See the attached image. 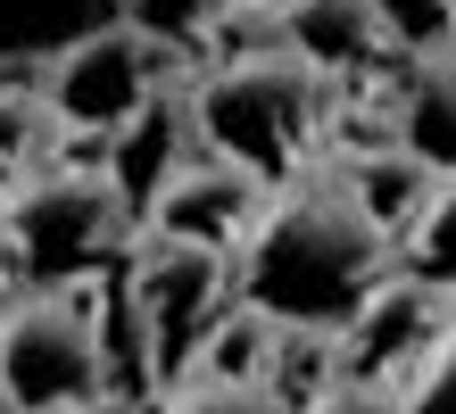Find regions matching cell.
<instances>
[{"instance_id": "52a82bcc", "label": "cell", "mask_w": 456, "mask_h": 414, "mask_svg": "<svg viewBox=\"0 0 456 414\" xmlns=\"http://www.w3.org/2000/svg\"><path fill=\"white\" fill-rule=\"evenodd\" d=\"M191 158H200V117H191V92H183V83H167V92H158L150 108H133V117L109 133V166H100V175L117 183L125 215L142 224V215H150V199H158V191H167Z\"/></svg>"}, {"instance_id": "ba28073f", "label": "cell", "mask_w": 456, "mask_h": 414, "mask_svg": "<svg viewBox=\"0 0 456 414\" xmlns=\"http://www.w3.org/2000/svg\"><path fill=\"white\" fill-rule=\"evenodd\" d=\"M257 207H265V183H249V175L224 166V158H191V166H183V175L150 199L142 224H150L158 240H191V248L232 257L240 232L257 224Z\"/></svg>"}, {"instance_id": "9c48e42d", "label": "cell", "mask_w": 456, "mask_h": 414, "mask_svg": "<svg viewBox=\"0 0 456 414\" xmlns=\"http://www.w3.org/2000/svg\"><path fill=\"white\" fill-rule=\"evenodd\" d=\"M274 25H282V50H299L315 75H357L365 59H382L398 42L373 0H274Z\"/></svg>"}, {"instance_id": "8fae6325", "label": "cell", "mask_w": 456, "mask_h": 414, "mask_svg": "<svg viewBox=\"0 0 456 414\" xmlns=\"http://www.w3.org/2000/svg\"><path fill=\"white\" fill-rule=\"evenodd\" d=\"M117 0H0V75H42L67 42L117 25Z\"/></svg>"}, {"instance_id": "9a60e30c", "label": "cell", "mask_w": 456, "mask_h": 414, "mask_svg": "<svg viewBox=\"0 0 456 414\" xmlns=\"http://www.w3.org/2000/svg\"><path fill=\"white\" fill-rule=\"evenodd\" d=\"M117 9H125V25H142V34L167 42V50L200 42L208 25H216V0H117Z\"/></svg>"}, {"instance_id": "6da1fadb", "label": "cell", "mask_w": 456, "mask_h": 414, "mask_svg": "<svg viewBox=\"0 0 456 414\" xmlns=\"http://www.w3.org/2000/svg\"><path fill=\"white\" fill-rule=\"evenodd\" d=\"M398 232L348 183V166H299L265 191L232 248V298L282 331H348L390 282Z\"/></svg>"}, {"instance_id": "277c9868", "label": "cell", "mask_w": 456, "mask_h": 414, "mask_svg": "<svg viewBox=\"0 0 456 414\" xmlns=\"http://www.w3.org/2000/svg\"><path fill=\"white\" fill-rule=\"evenodd\" d=\"M0 390L17 414H75L109 398V348L84 298L25 290L17 307H0Z\"/></svg>"}, {"instance_id": "4fadbf2b", "label": "cell", "mask_w": 456, "mask_h": 414, "mask_svg": "<svg viewBox=\"0 0 456 414\" xmlns=\"http://www.w3.org/2000/svg\"><path fill=\"white\" fill-rule=\"evenodd\" d=\"M398 398H407V414H456V315L415 348V365L398 373Z\"/></svg>"}, {"instance_id": "e0dca14e", "label": "cell", "mask_w": 456, "mask_h": 414, "mask_svg": "<svg viewBox=\"0 0 456 414\" xmlns=\"http://www.w3.org/2000/svg\"><path fill=\"white\" fill-rule=\"evenodd\" d=\"M75 414H142L133 398H92V406H75Z\"/></svg>"}, {"instance_id": "ac0fdd59", "label": "cell", "mask_w": 456, "mask_h": 414, "mask_svg": "<svg viewBox=\"0 0 456 414\" xmlns=\"http://www.w3.org/2000/svg\"><path fill=\"white\" fill-rule=\"evenodd\" d=\"M440 17H448V34H456V0H440Z\"/></svg>"}, {"instance_id": "3957f363", "label": "cell", "mask_w": 456, "mask_h": 414, "mask_svg": "<svg viewBox=\"0 0 456 414\" xmlns=\"http://www.w3.org/2000/svg\"><path fill=\"white\" fill-rule=\"evenodd\" d=\"M125 232L133 215L100 166H50V175L17 183L9 207H0V248L34 290H67L75 273L109 265Z\"/></svg>"}, {"instance_id": "7c38bea8", "label": "cell", "mask_w": 456, "mask_h": 414, "mask_svg": "<svg viewBox=\"0 0 456 414\" xmlns=\"http://www.w3.org/2000/svg\"><path fill=\"white\" fill-rule=\"evenodd\" d=\"M407 282H423L432 298L456 307V175H440L423 191V207L407 224Z\"/></svg>"}, {"instance_id": "2e32d148", "label": "cell", "mask_w": 456, "mask_h": 414, "mask_svg": "<svg viewBox=\"0 0 456 414\" xmlns=\"http://www.w3.org/2000/svg\"><path fill=\"white\" fill-rule=\"evenodd\" d=\"M299 414H407V398H398V381H382V373H348L324 398H307Z\"/></svg>"}, {"instance_id": "30bf717a", "label": "cell", "mask_w": 456, "mask_h": 414, "mask_svg": "<svg viewBox=\"0 0 456 414\" xmlns=\"http://www.w3.org/2000/svg\"><path fill=\"white\" fill-rule=\"evenodd\" d=\"M398 150L423 175H456V34L423 42L407 59V92H398Z\"/></svg>"}, {"instance_id": "5bb4252c", "label": "cell", "mask_w": 456, "mask_h": 414, "mask_svg": "<svg viewBox=\"0 0 456 414\" xmlns=\"http://www.w3.org/2000/svg\"><path fill=\"white\" fill-rule=\"evenodd\" d=\"M167 414H290L265 381H232V373H191L167 390Z\"/></svg>"}, {"instance_id": "8992f818", "label": "cell", "mask_w": 456, "mask_h": 414, "mask_svg": "<svg viewBox=\"0 0 456 414\" xmlns=\"http://www.w3.org/2000/svg\"><path fill=\"white\" fill-rule=\"evenodd\" d=\"M224 315H232V257H216V248L158 240L133 265V323L150 331V373L167 390L200 373V348Z\"/></svg>"}, {"instance_id": "5b68a950", "label": "cell", "mask_w": 456, "mask_h": 414, "mask_svg": "<svg viewBox=\"0 0 456 414\" xmlns=\"http://www.w3.org/2000/svg\"><path fill=\"white\" fill-rule=\"evenodd\" d=\"M42 108H50V125H75V133H117L133 108H150L158 92L175 83V50L167 42H150L142 25H100V34L84 42H67L59 59H50L42 75Z\"/></svg>"}, {"instance_id": "7a4b0ae2", "label": "cell", "mask_w": 456, "mask_h": 414, "mask_svg": "<svg viewBox=\"0 0 456 414\" xmlns=\"http://www.w3.org/2000/svg\"><path fill=\"white\" fill-rule=\"evenodd\" d=\"M191 117H200V150L240 166L249 183H290L299 166H315V117H324V75L299 50L265 42L240 59L208 67L191 83Z\"/></svg>"}]
</instances>
